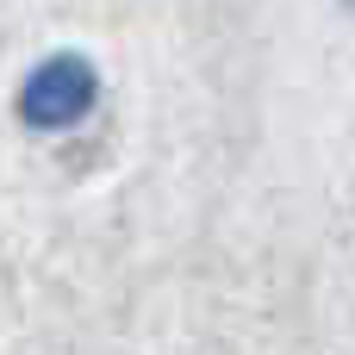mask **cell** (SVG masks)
<instances>
[{"mask_svg":"<svg viewBox=\"0 0 355 355\" xmlns=\"http://www.w3.org/2000/svg\"><path fill=\"white\" fill-rule=\"evenodd\" d=\"M87 106H94V69H87L81 56H50V62H37V69L25 75V94H19L25 125H37V131H69V125L87 119Z\"/></svg>","mask_w":355,"mask_h":355,"instance_id":"obj_1","label":"cell"}]
</instances>
